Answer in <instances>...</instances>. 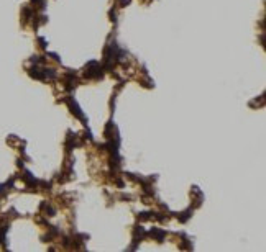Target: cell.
Returning <instances> with one entry per match:
<instances>
[{
    "mask_svg": "<svg viewBox=\"0 0 266 252\" xmlns=\"http://www.w3.org/2000/svg\"><path fill=\"white\" fill-rule=\"evenodd\" d=\"M28 74H30L33 79H36V80H45V72H43V69H40L36 64H35V67L28 69Z\"/></svg>",
    "mask_w": 266,
    "mask_h": 252,
    "instance_id": "3957f363",
    "label": "cell"
},
{
    "mask_svg": "<svg viewBox=\"0 0 266 252\" xmlns=\"http://www.w3.org/2000/svg\"><path fill=\"white\" fill-rule=\"evenodd\" d=\"M110 20H112L113 23H115V21H117V13H115V12H113V10H110Z\"/></svg>",
    "mask_w": 266,
    "mask_h": 252,
    "instance_id": "ba28073f",
    "label": "cell"
},
{
    "mask_svg": "<svg viewBox=\"0 0 266 252\" xmlns=\"http://www.w3.org/2000/svg\"><path fill=\"white\" fill-rule=\"evenodd\" d=\"M43 72H45V79H56V70L54 69H43Z\"/></svg>",
    "mask_w": 266,
    "mask_h": 252,
    "instance_id": "8992f818",
    "label": "cell"
},
{
    "mask_svg": "<svg viewBox=\"0 0 266 252\" xmlns=\"http://www.w3.org/2000/svg\"><path fill=\"white\" fill-rule=\"evenodd\" d=\"M102 67L100 64L96 62V61H91V62L87 64V70H85L84 77L85 79H102L104 77V72H102Z\"/></svg>",
    "mask_w": 266,
    "mask_h": 252,
    "instance_id": "6da1fadb",
    "label": "cell"
},
{
    "mask_svg": "<svg viewBox=\"0 0 266 252\" xmlns=\"http://www.w3.org/2000/svg\"><path fill=\"white\" fill-rule=\"evenodd\" d=\"M150 215H151V213H148V211H143V213H140V215H138V218H140L141 221H145V220H148V218H150Z\"/></svg>",
    "mask_w": 266,
    "mask_h": 252,
    "instance_id": "52a82bcc",
    "label": "cell"
},
{
    "mask_svg": "<svg viewBox=\"0 0 266 252\" xmlns=\"http://www.w3.org/2000/svg\"><path fill=\"white\" fill-rule=\"evenodd\" d=\"M40 43H41V47H46V39H45V38H40Z\"/></svg>",
    "mask_w": 266,
    "mask_h": 252,
    "instance_id": "30bf717a",
    "label": "cell"
},
{
    "mask_svg": "<svg viewBox=\"0 0 266 252\" xmlns=\"http://www.w3.org/2000/svg\"><path fill=\"white\" fill-rule=\"evenodd\" d=\"M191 216H192V208H189V210H186V211H182V213H179V215H178V218H179V221H181V223H186Z\"/></svg>",
    "mask_w": 266,
    "mask_h": 252,
    "instance_id": "5b68a950",
    "label": "cell"
},
{
    "mask_svg": "<svg viewBox=\"0 0 266 252\" xmlns=\"http://www.w3.org/2000/svg\"><path fill=\"white\" fill-rule=\"evenodd\" d=\"M150 234L153 236L158 242H163V239L166 237V231H163V229H153V231L150 232Z\"/></svg>",
    "mask_w": 266,
    "mask_h": 252,
    "instance_id": "277c9868",
    "label": "cell"
},
{
    "mask_svg": "<svg viewBox=\"0 0 266 252\" xmlns=\"http://www.w3.org/2000/svg\"><path fill=\"white\" fill-rule=\"evenodd\" d=\"M49 56H51V58H53L54 61H58V62H59V61H61V59H59V56L56 54V53H49Z\"/></svg>",
    "mask_w": 266,
    "mask_h": 252,
    "instance_id": "9c48e42d",
    "label": "cell"
},
{
    "mask_svg": "<svg viewBox=\"0 0 266 252\" xmlns=\"http://www.w3.org/2000/svg\"><path fill=\"white\" fill-rule=\"evenodd\" d=\"M66 102H68V105H69V108H71V113H74V115L77 116V118H80V120H85L84 113L80 111V108H79V105H77V103L74 102L72 98H71V97H69V98H66Z\"/></svg>",
    "mask_w": 266,
    "mask_h": 252,
    "instance_id": "7a4b0ae2",
    "label": "cell"
}]
</instances>
